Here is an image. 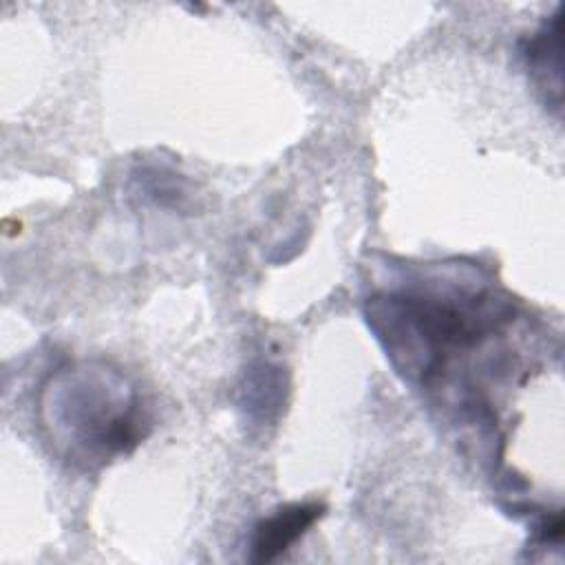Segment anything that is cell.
Returning <instances> with one entry per match:
<instances>
[{
    "label": "cell",
    "instance_id": "277c9868",
    "mask_svg": "<svg viewBox=\"0 0 565 565\" xmlns=\"http://www.w3.org/2000/svg\"><path fill=\"white\" fill-rule=\"evenodd\" d=\"M527 64L532 73L541 77V86L545 90L554 88L556 99L561 102V22L558 15L550 20V24L539 31L527 46Z\"/></svg>",
    "mask_w": 565,
    "mask_h": 565
},
{
    "label": "cell",
    "instance_id": "6da1fadb",
    "mask_svg": "<svg viewBox=\"0 0 565 565\" xmlns=\"http://www.w3.org/2000/svg\"><path fill=\"white\" fill-rule=\"evenodd\" d=\"M40 422L64 461L93 470L132 450L146 419L135 384L117 366L84 360L49 375L40 391Z\"/></svg>",
    "mask_w": 565,
    "mask_h": 565
},
{
    "label": "cell",
    "instance_id": "5b68a950",
    "mask_svg": "<svg viewBox=\"0 0 565 565\" xmlns=\"http://www.w3.org/2000/svg\"><path fill=\"white\" fill-rule=\"evenodd\" d=\"M243 393H245V408L252 415L267 417L280 406V397H282L280 371L269 364H260L247 375V384Z\"/></svg>",
    "mask_w": 565,
    "mask_h": 565
},
{
    "label": "cell",
    "instance_id": "3957f363",
    "mask_svg": "<svg viewBox=\"0 0 565 565\" xmlns=\"http://www.w3.org/2000/svg\"><path fill=\"white\" fill-rule=\"evenodd\" d=\"M322 512L324 505L316 501L280 505L256 523L249 558L254 563H269L278 558L322 516Z\"/></svg>",
    "mask_w": 565,
    "mask_h": 565
},
{
    "label": "cell",
    "instance_id": "7a4b0ae2",
    "mask_svg": "<svg viewBox=\"0 0 565 565\" xmlns=\"http://www.w3.org/2000/svg\"><path fill=\"white\" fill-rule=\"evenodd\" d=\"M366 318L395 371L424 384L455 351L497 331L510 318V307L477 294L397 291L369 298Z\"/></svg>",
    "mask_w": 565,
    "mask_h": 565
}]
</instances>
